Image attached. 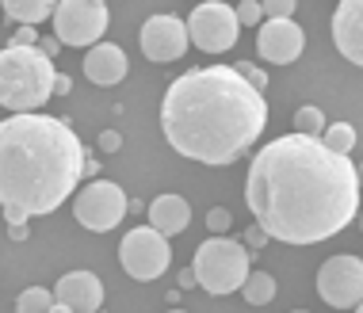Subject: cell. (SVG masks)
I'll list each match as a JSON object with an SVG mask.
<instances>
[{"label":"cell","mask_w":363,"mask_h":313,"mask_svg":"<svg viewBox=\"0 0 363 313\" xmlns=\"http://www.w3.org/2000/svg\"><path fill=\"white\" fill-rule=\"evenodd\" d=\"M8 233H12V241H27L31 237V226L27 222H8Z\"/></svg>","instance_id":"29"},{"label":"cell","mask_w":363,"mask_h":313,"mask_svg":"<svg viewBox=\"0 0 363 313\" xmlns=\"http://www.w3.org/2000/svg\"><path fill=\"white\" fill-rule=\"evenodd\" d=\"M241 27L245 23H241L238 8L222 4V0H203V4H195V12L188 16L191 42L199 46L203 54H225L233 42H238Z\"/></svg>","instance_id":"9"},{"label":"cell","mask_w":363,"mask_h":313,"mask_svg":"<svg viewBox=\"0 0 363 313\" xmlns=\"http://www.w3.org/2000/svg\"><path fill=\"white\" fill-rule=\"evenodd\" d=\"M268 126V100L238 65H199L164 88L161 134L180 156L233 164Z\"/></svg>","instance_id":"2"},{"label":"cell","mask_w":363,"mask_h":313,"mask_svg":"<svg viewBox=\"0 0 363 313\" xmlns=\"http://www.w3.org/2000/svg\"><path fill=\"white\" fill-rule=\"evenodd\" d=\"M264 12H268V19L294 16V0H264Z\"/></svg>","instance_id":"25"},{"label":"cell","mask_w":363,"mask_h":313,"mask_svg":"<svg viewBox=\"0 0 363 313\" xmlns=\"http://www.w3.org/2000/svg\"><path fill=\"white\" fill-rule=\"evenodd\" d=\"M230 226H233V214L225 207H211L207 210V229L211 233H230Z\"/></svg>","instance_id":"23"},{"label":"cell","mask_w":363,"mask_h":313,"mask_svg":"<svg viewBox=\"0 0 363 313\" xmlns=\"http://www.w3.org/2000/svg\"><path fill=\"white\" fill-rule=\"evenodd\" d=\"M359 229H363V214H359Z\"/></svg>","instance_id":"34"},{"label":"cell","mask_w":363,"mask_h":313,"mask_svg":"<svg viewBox=\"0 0 363 313\" xmlns=\"http://www.w3.org/2000/svg\"><path fill=\"white\" fill-rule=\"evenodd\" d=\"M54 57L43 46H4L0 54V107L4 111H38L54 96Z\"/></svg>","instance_id":"4"},{"label":"cell","mask_w":363,"mask_h":313,"mask_svg":"<svg viewBox=\"0 0 363 313\" xmlns=\"http://www.w3.org/2000/svg\"><path fill=\"white\" fill-rule=\"evenodd\" d=\"M100 4H107V0H100Z\"/></svg>","instance_id":"36"},{"label":"cell","mask_w":363,"mask_h":313,"mask_svg":"<svg viewBox=\"0 0 363 313\" xmlns=\"http://www.w3.org/2000/svg\"><path fill=\"white\" fill-rule=\"evenodd\" d=\"M126 214H130V199L111 180H92L88 188L73 195V218L88 233H111Z\"/></svg>","instance_id":"7"},{"label":"cell","mask_w":363,"mask_h":313,"mask_svg":"<svg viewBox=\"0 0 363 313\" xmlns=\"http://www.w3.org/2000/svg\"><path fill=\"white\" fill-rule=\"evenodd\" d=\"M54 92H57V96H69V92H73V76H69V73H57Z\"/></svg>","instance_id":"32"},{"label":"cell","mask_w":363,"mask_h":313,"mask_svg":"<svg viewBox=\"0 0 363 313\" xmlns=\"http://www.w3.org/2000/svg\"><path fill=\"white\" fill-rule=\"evenodd\" d=\"M50 23L65 46L88 50V46L104 42L107 35V4H100V0H57Z\"/></svg>","instance_id":"8"},{"label":"cell","mask_w":363,"mask_h":313,"mask_svg":"<svg viewBox=\"0 0 363 313\" xmlns=\"http://www.w3.org/2000/svg\"><path fill=\"white\" fill-rule=\"evenodd\" d=\"M84 145L69 123L43 111H8L0 123V203L8 222L54 214L84 180Z\"/></svg>","instance_id":"3"},{"label":"cell","mask_w":363,"mask_h":313,"mask_svg":"<svg viewBox=\"0 0 363 313\" xmlns=\"http://www.w3.org/2000/svg\"><path fill=\"white\" fill-rule=\"evenodd\" d=\"M119 263L130 279L138 283H153L169 271L172 263V244H169V233H161L150 222V226H134L126 237L119 241Z\"/></svg>","instance_id":"6"},{"label":"cell","mask_w":363,"mask_h":313,"mask_svg":"<svg viewBox=\"0 0 363 313\" xmlns=\"http://www.w3.org/2000/svg\"><path fill=\"white\" fill-rule=\"evenodd\" d=\"M325 115H321V107H313V103H306V107H298L294 111V130H302V134H325Z\"/></svg>","instance_id":"21"},{"label":"cell","mask_w":363,"mask_h":313,"mask_svg":"<svg viewBox=\"0 0 363 313\" xmlns=\"http://www.w3.org/2000/svg\"><path fill=\"white\" fill-rule=\"evenodd\" d=\"M54 306H57V295L46 287H27L23 295L16 298L19 313H54Z\"/></svg>","instance_id":"19"},{"label":"cell","mask_w":363,"mask_h":313,"mask_svg":"<svg viewBox=\"0 0 363 313\" xmlns=\"http://www.w3.org/2000/svg\"><path fill=\"white\" fill-rule=\"evenodd\" d=\"M12 42H19V46H38V42H43V38H38L35 23H19V31L12 35Z\"/></svg>","instance_id":"26"},{"label":"cell","mask_w":363,"mask_h":313,"mask_svg":"<svg viewBox=\"0 0 363 313\" xmlns=\"http://www.w3.org/2000/svg\"><path fill=\"white\" fill-rule=\"evenodd\" d=\"M359 180H363V164H359Z\"/></svg>","instance_id":"33"},{"label":"cell","mask_w":363,"mask_h":313,"mask_svg":"<svg viewBox=\"0 0 363 313\" xmlns=\"http://www.w3.org/2000/svg\"><path fill=\"white\" fill-rule=\"evenodd\" d=\"M54 313H96L104 306V283L92 271H65L54 287Z\"/></svg>","instance_id":"13"},{"label":"cell","mask_w":363,"mask_h":313,"mask_svg":"<svg viewBox=\"0 0 363 313\" xmlns=\"http://www.w3.org/2000/svg\"><path fill=\"white\" fill-rule=\"evenodd\" d=\"M54 8L57 0H4V16L12 19V23H46V19H54Z\"/></svg>","instance_id":"17"},{"label":"cell","mask_w":363,"mask_h":313,"mask_svg":"<svg viewBox=\"0 0 363 313\" xmlns=\"http://www.w3.org/2000/svg\"><path fill=\"white\" fill-rule=\"evenodd\" d=\"M359 164L318 134H283L252 156L245 203L283 244H321L352 226L359 210Z\"/></svg>","instance_id":"1"},{"label":"cell","mask_w":363,"mask_h":313,"mask_svg":"<svg viewBox=\"0 0 363 313\" xmlns=\"http://www.w3.org/2000/svg\"><path fill=\"white\" fill-rule=\"evenodd\" d=\"M176 275H180V287H184V290H188V287H199V275H195V268H180Z\"/></svg>","instance_id":"30"},{"label":"cell","mask_w":363,"mask_h":313,"mask_svg":"<svg viewBox=\"0 0 363 313\" xmlns=\"http://www.w3.org/2000/svg\"><path fill=\"white\" fill-rule=\"evenodd\" d=\"M96 145H100L104 153H119V149H123V134H119V130H104Z\"/></svg>","instance_id":"27"},{"label":"cell","mask_w":363,"mask_h":313,"mask_svg":"<svg viewBox=\"0 0 363 313\" xmlns=\"http://www.w3.org/2000/svg\"><path fill=\"white\" fill-rule=\"evenodd\" d=\"M126 54H123V46H115V42H96V46H88V54H84V76L92 84H119L123 76H126Z\"/></svg>","instance_id":"15"},{"label":"cell","mask_w":363,"mask_h":313,"mask_svg":"<svg viewBox=\"0 0 363 313\" xmlns=\"http://www.w3.org/2000/svg\"><path fill=\"white\" fill-rule=\"evenodd\" d=\"M238 16L245 27H260L268 12H264V0H238Z\"/></svg>","instance_id":"22"},{"label":"cell","mask_w":363,"mask_h":313,"mask_svg":"<svg viewBox=\"0 0 363 313\" xmlns=\"http://www.w3.org/2000/svg\"><path fill=\"white\" fill-rule=\"evenodd\" d=\"M241 241H245V244H249V249H252V252H260V249H264V244H268V241H272V233H268V229H264V226H260V222H252V226H249V229H245V233H241Z\"/></svg>","instance_id":"24"},{"label":"cell","mask_w":363,"mask_h":313,"mask_svg":"<svg viewBox=\"0 0 363 313\" xmlns=\"http://www.w3.org/2000/svg\"><path fill=\"white\" fill-rule=\"evenodd\" d=\"M302 46H306V35L291 16L264 19L257 31V54L268 65H291L294 57H302Z\"/></svg>","instance_id":"12"},{"label":"cell","mask_w":363,"mask_h":313,"mask_svg":"<svg viewBox=\"0 0 363 313\" xmlns=\"http://www.w3.org/2000/svg\"><path fill=\"white\" fill-rule=\"evenodd\" d=\"M276 279H272V271H249V279H245L241 295L249 306H268V302H276Z\"/></svg>","instance_id":"18"},{"label":"cell","mask_w":363,"mask_h":313,"mask_svg":"<svg viewBox=\"0 0 363 313\" xmlns=\"http://www.w3.org/2000/svg\"><path fill=\"white\" fill-rule=\"evenodd\" d=\"M150 222L161 233H169V237H176V233H184L191 226V207L188 199H180V195H157V199L150 203Z\"/></svg>","instance_id":"16"},{"label":"cell","mask_w":363,"mask_h":313,"mask_svg":"<svg viewBox=\"0 0 363 313\" xmlns=\"http://www.w3.org/2000/svg\"><path fill=\"white\" fill-rule=\"evenodd\" d=\"M356 309H359V313H363V302H359V306H356Z\"/></svg>","instance_id":"35"},{"label":"cell","mask_w":363,"mask_h":313,"mask_svg":"<svg viewBox=\"0 0 363 313\" xmlns=\"http://www.w3.org/2000/svg\"><path fill=\"white\" fill-rule=\"evenodd\" d=\"M321 138H325V145H333V149L352 153V149H356V126H352V123H329Z\"/></svg>","instance_id":"20"},{"label":"cell","mask_w":363,"mask_h":313,"mask_svg":"<svg viewBox=\"0 0 363 313\" xmlns=\"http://www.w3.org/2000/svg\"><path fill=\"white\" fill-rule=\"evenodd\" d=\"M249 263H252V249L241 241H233L230 233H211L207 241L195 249V275H199V287L207 295L222 298V295H233V290L245 287L249 279Z\"/></svg>","instance_id":"5"},{"label":"cell","mask_w":363,"mask_h":313,"mask_svg":"<svg viewBox=\"0 0 363 313\" xmlns=\"http://www.w3.org/2000/svg\"><path fill=\"white\" fill-rule=\"evenodd\" d=\"M138 46L150 62H176V57L188 54L191 46V31H188V19L180 16H150L138 31Z\"/></svg>","instance_id":"11"},{"label":"cell","mask_w":363,"mask_h":313,"mask_svg":"<svg viewBox=\"0 0 363 313\" xmlns=\"http://www.w3.org/2000/svg\"><path fill=\"white\" fill-rule=\"evenodd\" d=\"M238 69H241L245 76H249V81L257 84V88H268V76H264V69H260V65H252V62H241Z\"/></svg>","instance_id":"28"},{"label":"cell","mask_w":363,"mask_h":313,"mask_svg":"<svg viewBox=\"0 0 363 313\" xmlns=\"http://www.w3.org/2000/svg\"><path fill=\"white\" fill-rule=\"evenodd\" d=\"M38 46H43V50L50 54V57H57V50H62L65 42H62V38H57V35H46V38H43V42H38Z\"/></svg>","instance_id":"31"},{"label":"cell","mask_w":363,"mask_h":313,"mask_svg":"<svg viewBox=\"0 0 363 313\" xmlns=\"http://www.w3.org/2000/svg\"><path fill=\"white\" fill-rule=\"evenodd\" d=\"M318 295L333 309H356L363 302V260L352 252L329 256L318 271Z\"/></svg>","instance_id":"10"},{"label":"cell","mask_w":363,"mask_h":313,"mask_svg":"<svg viewBox=\"0 0 363 313\" xmlns=\"http://www.w3.org/2000/svg\"><path fill=\"white\" fill-rule=\"evenodd\" d=\"M333 46L340 57L363 69V0H340L333 12Z\"/></svg>","instance_id":"14"}]
</instances>
